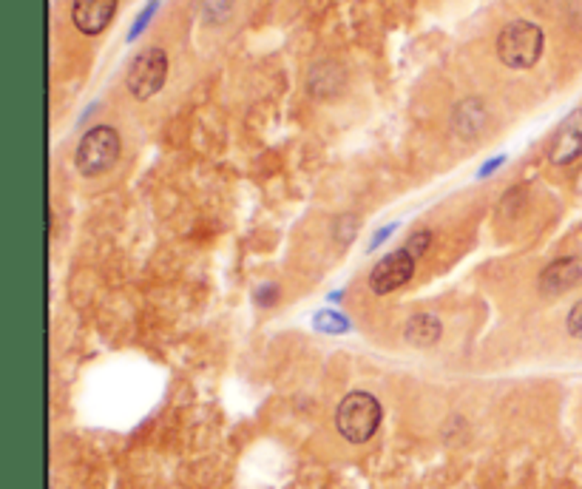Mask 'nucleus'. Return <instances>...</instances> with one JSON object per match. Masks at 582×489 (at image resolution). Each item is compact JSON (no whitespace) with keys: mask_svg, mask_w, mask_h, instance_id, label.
Instances as JSON below:
<instances>
[{"mask_svg":"<svg viewBox=\"0 0 582 489\" xmlns=\"http://www.w3.org/2000/svg\"><path fill=\"white\" fill-rule=\"evenodd\" d=\"M429 242H432V237H429L426 230H421V233H415V237H409V242H406L403 250H406L412 259H418V257H423V253H426V245H429Z\"/></svg>","mask_w":582,"mask_h":489,"instance_id":"obj_11","label":"nucleus"},{"mask_svg":"<svg viewBox=\"0 0 582 489\" xmlns=\"http://www.w3.org/2000/svg\"><path fill=\"white\" fill-rule=\"evenodd\" d=\"M117 157H120V134L112 125H97V129L82 134L74 162L82 177H97L102 171H109L117 162Z\"/></svg>","mask_w":582,"mask_h":489,"instance_id":"obj_3","label":"nucleus"},{"mask_svg":"<svg viewBox=\"0 0 582 489\" xmlns=\"http://www.w3.org/2000/svg\"><path fill=\"white\" fill-rule=\"evenodd\" d=\"M582 279V268L577 259H557L551 262L543 276H540V288L546 293H563L568 288H574Z\"/></svg>","mask_w":582,"mask_h":489,"instance_id":"obj_8","label":"nucleus"},{"mask_svg":"<svg viewBox=\"0 0 582 489\" xmlns=\"http://www.w3.org/2000/svg\"><path fill=\"white\" fill-rule=\"evenodd\" d=\"M165 77H168V54L154 46V49H145L142 54H137L131 69H128L125 83H128V92H131L137 100H148L165 86Z\"/></svg>","mask_w":582,"mask_h":489,"instance_id":"obj_4","label":"nucleus"},{"mask_svg":"<svg viewBox=\"0 0 582 489\" xmlns=\"http://www.w3.org/2000/svg\"><path fill=\"white\" fill-rule=\"evenodd\" d=\"M543 54V29L531 20H511L498 37V57L509 69H531Z\"/></svg>","mask_w":582,"mask_h":489,"instance_id":"obj_2","label":"nucleus"},{"mask_svg":"<svg viewBox=\"0 0 582 489\" xmlns=\"http://www.w3.org/2000/svg\"><path fill=\"white\" fill-rule=\"evenodd\" d=\"M381 427V404L375 396L355 390L344 396L335 410V430L350 444H364Z\"/></svg>","mask_w":582,"mask_h":489,"instance_id":"obj_1","label":"nucleus"},{"mask_svg":"<svg viewBox=\"0 0 582 489\" xmlns=\"http://www.w3.org/2000/svg\"><path fill=\"white\" fill-rule=\"evenodd\" d=\"M441 322H438V316L432 313H418L412 316L406 322L403 328V338L409 345H415V347H432L438 345V338H441Z\"/></svg>","mask_w":582,"mask_h":489,"instance_id":"obj_9","label":"nucleus"},{"mask_svg":"<svg viewBox=\"0 0 582 489\" xmlns=\"http://www.w3.org/2000/svg\"><path fill=\"white\" fill-rule=\"evenodd\" d=\"M230 9H233V0H202V15L210 24H222L230 15Z\"/></svg>","mask_w":582,"mask_h":489,"instance_id":"obj_10","label":"nucleus"},{"mask_svg":"<svg viewBox=\"0 0 582 489\" xmlns=\"http://www.w3.org/2000/svg\"><path fill=\"white\" fill-rule=\"evenodd\" d=\"M412 273H415V259L409 257L406 250H395L390 253L386 259H381L370 276V288L375 293H393L398 290L401 285H406L409 279H412Z\"/></svg>","mask_w":582,"mask_h":489,"instance_id":"obj_6","label":"nucleus"},{"mask_svg":"<svg viewBox=\"0 0 582 489\" xmlns=\"http://www.w3.org/2000/svg\"><path fill=\"white\" fill-rule=\"evenodd\" d=\"M582 157V109L571 112L548 142V160L554 165H568Z\"/></svg>","mask_w":582,"mask_h":489,"instance_id":"obj_5","label":"nucleus"},{"mask_svg":"<svg viewBox=\"0 0 582 489\" xmlns=\"http://www.w3.org/2000/svg\"><path fill=\"white\" fill-rule=\"evenodd\" d=\"M315 328H321V330H344V318H335V313H318Z\"/></svg>","mask_w":582,"mask_h":489,"instance_id":"obj_13","label":"nucleus"},{"mask_svg":"<svg viewBox=\"0 0 582 489\" xmlns=\"http://www.w3.org/2000/svg\"><path fill=\"white\" fill-rule=\"evenodd\" d=\"M568 333L574 336V338H579L582 342V299L571 308V313H568Z\"/></svg>","mask_w":582,"mask_h":489,"instance_id":"obj_12","label":"nucleus"},{"mask_svg":"<svg viewBox=\"0 0 582 489\" xmlns=\"http://www.w3.org/2000/svg\"><path fill=\"white\" fill-rule=\"evenodd\" d=\"M117 12V0H74L72 20L82 34H100L112 24Z\"/></svg>","mask_w":582,"mask_h":489,"instance_id":"obj_7","label":"nucleus"}]
</instances>
